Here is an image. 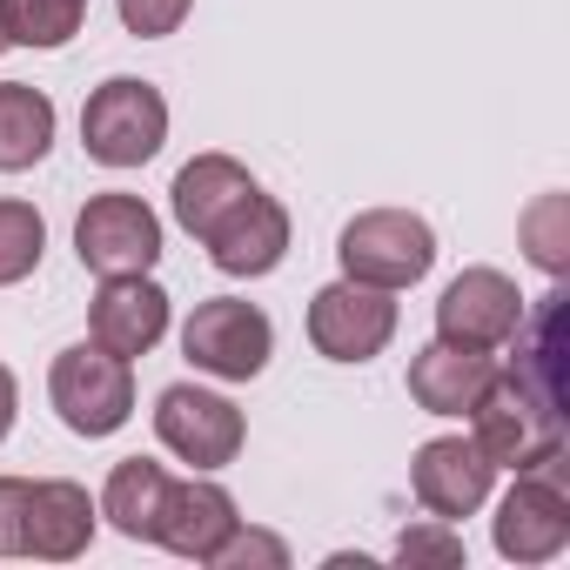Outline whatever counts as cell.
I'll use <instances>...</instances> for the list:
<instances>
[{
    "instance_id": "27",
    "label": "cell",
    "mask_w": 570,
    "mask_h": 570,
    "mask_svg": "<svg viewBox=\"0 0 570 570\" xmlns=\"http://www.w3.org/2000/svg\"><path fill=\"white\" fill-rule=\"evenodd\" d=\"M14 410H21V383H14L8 363H0V443H8V430H14Z\"/></svg>"
},
{
    "instance_id": "11",
    "label": "cell",
    "mask_w": 570,
    "mask_h": 570,
    "mask_svg": "<svg viewBox=\"0 0 570 570\" xmlns=\"http://www.w3.org/2000/svg\"><path fill=\"white\" fill-rule=\"evenodd\" d=\"M490 483H497V463L476 450V436H430L410 463V490L430 517L443 523H463L490 503Z\"/></svg>"
},
{
    "instance_id": "18",
    "label": "cell",
    "mask_w": 570,
    "mask_h": 570,
    "mask_svg": "<svg viewBox=\"0 0 570 570\" xmlns=\"http://www.w3.org/2000/svg\"><path fill=\"white\" fill-rule=\"evenodd\" d=\"M55 148V101L28 81H0V175H21Z\"/></svg>"
},
{
    "instance_id": "28",
    "label": "cell",
    "mask_w": 570,
    "mask_h": 570,
    "mask_svg": "<svg viewBox=\"0 0 570 570\" xmlns=\"http://www.w3.org/2000/svg\"><path fill=\"white\" fill-rule=\"evenodd\" d=\"M8 48H14V41H8V21H0V55H8Z\"/></svg>"
},
{
    "instance_id": "1",
    "label": "cell",
    "mask_w": 570,
    "mask_h": 570,
    "mask_svg": "<svg viewBox=\"0 0 570 570\" xmlns=\"http://www.w3.org/2000/svg\"><path fill=\"white\" fill-rule=\"evenodd\" d=\"M470 436L497 470H537L550 456H563V403L550 390H537L523 370H497V383L483 390V403L470 410Z\"/></svg>"
},
{
    "instance_id": "14",
    "label": "cell",
    "mask_w": 570,
    "mask_h": 570,
    "mask_svg": "<svg viewBox=\"0 0 570 570\" xmlns=\"http://www.w3.org/2000/svg\"><path fill=\"white\" fill-rule=\"evenodd\" d=\"M88 336L115 356H148L161 336H168V289L148 275H108L101 282V296L88 309Z\"/></svg>"
},
{
    "instance_id": "9",
    "label": "cell",
    "mask_w": 570,
    "mask_h": 570,
    "mask_svg": "<svg viewBox=\"0 0 570 570\" xmlns=\"http://www.w3.org/2000/svg\"><path fill=\"white\" fill-rule=\"evenodd\" d=\"M396 336V303L390 289H370V282H330V289L309 296V343L330 363H370L383 356Z\"/></svg>"
},
{
    "instance_id": "25",
    "label": "cell",
    "mask_w": 570,
    "mask_h": 570,
    "mask_svg": "<svg viewBox=\"0 0 570 570\" xmlns=\"http://www.w3.org/2000/svg\"><path fill=\"white\" fill-rule=\"evenodd\" d=\"M188 8L195 0H121V28L135 41H161V35H175L188 21Z\"/></svg>"
},
{
    "instance_id": "19",
    "label": "cell",
    "mask_w": 570,
    "mask_h": 570,
    "mask_svg": "<svg viewBox=\"0 0 570 570\" xmlns=\"http://www.w3.org/2000/svg\"><path fill=\"white\" fill-rule=\"evenodd\" d=\"M161 490H168V470H161V463H148V456H121V463L108 470V490H101V517H108L121 537L148 543V537H155V510H161Z\"/></svg>"
},
{
    "instance_id": "8",
    "label": "cell",
    "mask_w": 570,
    "mask_h": 570,
    "mask_svg": "<svg viewBox=\"0 0 570 570\" xmlns=\"http://www.w3.org/2000/svg\"><path fill=\"white\" fill-rule=\"evenodd\" d=\"M75 255L101 282L108 275H148L161 262V215L141 195H95L75 215Z\"/></svg>"
},
{
    "instance_id": "2",
    "label": "cell",
    "mask_w": 570,
    "mask_h": 570,
    "mask_svg": "<svg viewBox=\"0 0 570 570\" xmlns=\"http://www.w3.org/2000/svg\"><path fill=\"white\" fill-rule=\"evenodd\" d=\"M336 262L350 282H370V289H416V282L436 268V228L410 208H370L336 235Z\"/></svg>"
},
{
    "instance_id": "21",
    "label": "cell",
    "mask_w": 570,
    "mask_h": 570,
    "mask_svg": "<svg viewBox=\"0 0 570 570\" xmlns=\"http://www.w3.org/2000/svg\"><path fill=\"white\" fill-rule=\"evenodd\" d=\"M41 248H48V222L41 208L0 195V289H14V282H28L41 268Z\"/></svg>"
},
{
    "instance_id": "24",
    "label": "cell",
    "mask_w": 570,
    "mask_h": 570,
    "mask_svg": "<svg viewBox=\"0 0 570 570\" xmlns=\"http://www.w3.org/2000/svg\"><path fill=\"white\" fill-rule=\"evenodd\" d=\"M248 563H268V570H282V563H289V543H282V537H268V530H242V523H235V537L215 550V570H248Z\"/></svg>"
},
{
    "instance_id": "4",
    "label": "cell",
    "mask_w": 570,
    "mask_h": 570,
    "mask_svg": "<svg viewBox=\"0 0 570 570\" xmlns=\"http://www.w3.org/2000/svg\"><path fill=\"white\" fill-rule=\"evenodd\" d=\"M48 403L61 410V423L75 436H115L135 416V363L101 350L95 336L61 350L48 370Z\"/></svg>"
},
{
    "instance_id": "6",
    "label": "cell",
    "mask_w": 570,
    "mask_h": 570,
    "mask_svg": "<svg viewBox=\"0 0 570 570\" xmlns=\"http://www.w3.org/2000/svg\"><path fill=\"white\" fill-rule=\"evenodd\" d=\"M563 456L517 470L510 497L497 503V557L503 563H550L570 543V483H563Z\"/></svg>"
},
{
    "instance_id": "5",
    "label": "cell",
    "mask_w": 570,
    "mask_h": 570,
    "mask_svg": "<svg viewBox=\"0 0 570 570\" xmlns=\"http://www.w3.org/2000/svg\"><path fill=\"white\" fill-rule=\"evenodd\" d=\"M181 356L202 370V376H222V383H248L268 370L275 356V323L242 303V296H208L195 303V316L181 323Z\"/></svg>"
},
{
    "instance_id": "17",
    "label": "cell",
    "mask_w": 570,
    "mask_h": 570,
    "mask_svg": "<svg viewBox=\"0 0 570 570\" xmlns=\"http://www.w3.org/2000/svg\"><path fill=\"white\" fill-rule=\"evenodd\" d=\"M242 195H255V175L235 161V155H195L181 175H175V188H168V202H175V222L202 242Z\"/></svg>"
},
{
    "instance_id": "26",
    "label": "cell",
    "mask_w": 570,
    "mask_h": 570,
    "mask_svg": "<svg viewBox=\"0 0 570 570\" xmlns=\"http://www.w3.org/2000/svg\"><path fill=\"white\" fill-rule=\"evenodd\" d=\"M21 517H28V476H0V557H21Z\"/></svg>"
},
{
    "instance_id": "3",
    "label": "cell",
    "mask_w": 570,
    "mask_h": 570,
    "mask_svg": "<svg viewBox=\"0 0 570 570\" xmlns=\"http://www.w3.org/2000/svg\"><path fill=\"white\" fill-rule=\"evenodd\" d=\"M168 141V101L155 81H135V75H115L88 95L81 108V148L88 161L101 168H141L155 161Z\"/></svg>"
},
{
    "instance_id": "23",
    "label": "cell",
    "mask_w": 570,
    "mask_h": 570,
    "mask_svg": "<svg viewBox=\"0 0 570 570\" xmlns=\"http://www.w3.org/2000/svg\"><path fill=\"white\" fill-rule=\"evenodd\" d=\"M396 563H443V570H456V563H463V537H456V523L430 517L423 530H403V537H396Z\"/></svg>"
},
{
    "instance_id": "20",
    "label": "cell",
    "mask_w": 570,
    "mask_h": 570,
    "mask_svg": "<svg viewBox=\"0 0 570 570\" xmlns=\"http://www.w3.org/2000/svg\"><path fill=\"white\" fill-rule=\"evenodd\" d=\"M88 0H0V21H8L14 48H68L81 35Z\"/></svg>"
},
{
    "instance_id": "12",
    "label": "cell",
    "mask_w": 570,
    "mask_h": 570,
    "mask_svg": "<svg viewBox=\"0 0 570 570\" xmlns=\"http://www.w3.org/2000/svg\"><path fill=\"white\" fill-rule=\"evenodd\" d=\"M235 523H242V517H235V497H228L222 483H202V476L175 483V476H168L148 543H161V550H175V557H188V563H215V550L235 537Z\"/></svg>"
},
{
    "instance_id": "15",
    "label": "cell",
    "mask_w": 570,
    "mask_h": 570,
    "mask_svg": "<svg viewBox=\"0 0 570 570\" xmlns=\"http://www.w3.org/2000/svg\"><path fill=\"white\" fill-rule=\"evenodd\" d=\"M95 503L81 483L68 476H48V483H28V517H21V557H48V563H68L95 543Z\"/></svg>"
},
{
    "instance_id": "22",
    "label": "cell",
    "mask_w": 570,
    "mask_h": 570,
    "mask_svg": "<svg viewBox=\"0 0 570 570\" xmlns=\"http://www.w3.org/2000/svg\"><path fill=\"white\" fill-rule=\"evenodd\" d=\"M517 228H523V248H530V262L543 275H563L570 268V202L563 195H537Z\"/></svg>"
},
{
    "instance_id": "10",
    "label": "cell",
    "mask_w": 570,
    "mask_h": 570,
    "mask_svg": "<svg viewBox=\"0 0 570 570\" xmlns=\"http://www.w3.org/2000/svg\"><path fill=\"white\" fill-rule=\"evenodd\" d=\"M523 323V296L503 268H463L436 296V336L456 350H503Z\"/></svg>"
},
{
    "instance_id": "16",
    "label": "cell",
    "mask_w": 570,
    "mask_h": 570,
    "mask_svg": "<svg viewBox=\"0 0 570 570\" xmlns=\"http://www.w3.org/2000/svg\"><path fill=\"white\" fill-rule=\"evenodd\" d=\"M490 383H497L490 350H456V343L436 336L430 350L410 356V396H416V410H430V416H470Z\"/></svg>"
},
{
    "instance_id": "7",
    "label": "cell",
    "mask_w": 570,
    "mask_h": 570,
    "mask_svg": "<svg viewBox=\"0 0 570 570\" xmlns=\"http://www.w3.org/2000/svg\"><path fill=\"white\" fill-rule=\"evenodd\" d=\"M155 436H161L168 456H181L195 470H228L242 456L248 423H242V410L228 396H215L202 383H168L155 396Z\"/></svg>"
},
{
    "instance_id": "13",
    "label": "cell",
    "mask_w": 570,
    "mask_h": 570,
    "mask_svg": "<svg viewBox=\"0 0 570 570\" xmlns=\"http://www.w3.org/2000/svg\"><path fill=\"white\" fill-rule=\"evenodd\" d=\"M202 248H208V262H215L222 275H268L282 255H289V208L255 188V195H242V202L202 235Z\"/></svg>"
}]
</instances>
